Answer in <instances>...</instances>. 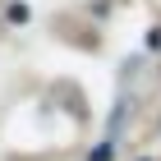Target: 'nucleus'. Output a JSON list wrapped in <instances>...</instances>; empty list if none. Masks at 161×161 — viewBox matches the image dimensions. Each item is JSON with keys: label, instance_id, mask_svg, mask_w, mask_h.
Returning a JSON list of instances; mask_svg holds the SVG:
<instances>
[{"label": "nucleus", "instance_id": "obj_1", "mask_svg": "<svg viewBox=\"0 0 161 161\" xmlns=\"http://www.w3.org/2000/svg\"><path fill=\"white\" fill-rule=\"evenodd\" d=\"M115 157V147H97V152H92V161H111Z\"/></svg>", "mask_w": 161, "mask_h": 161}]
</instances>
